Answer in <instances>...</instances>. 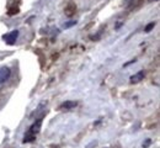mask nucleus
<instances>
[{"label": "nucleus", "mask_w": 160, "mask_h": 148, "mask_svg": "<svg viewBox=\"0 0 160 148\" xmlns=\"http://www.w3.org/2000/svg\"><path fill=\"white\" fill-rule=\"evenodd\" d=\"M144 72L143 70H140V72H138V73H136L134 75H132L131 77V83L132 84H136V83H139L142 79H144Z\"/></svg>", "instance_id": "obj_4"}, {"label": "nucleus", "mask_w": 160, "mask_h": 148, "mask_svg": "<svg viewBox=\"0 0 160 148\" xmlns=\"http://www.w3.org/2000/svg\"><path fill=\"white\" fill-rule=\"evenodd\" d=\"M74 23H75V21L69 22V23H67V25H65V27H69V26H72V25H74Z\"/></svg>", "instance_id": "obj_8"}, {"label": "nucleus", "mask_w": 160, "mask_h": 148, "mask_svg": "<svg viewBox=\"0 0 160 148\" xmlns=\"http://www.w3.org/2000/svg\"><path fill=\"white\" fill-rule=\"evenodd\" d=\"M77 101H65L64 104H62L60 105V109H63V110H70V109H74V107H77Z\"/></svg>", "instance_id": "obj_5"}, {"label": "nucleus", "mask_w": 160, "mask_h": 148, "mask_svg": "<svg viewBox=\"0 0 160 148\" xmlns=\"http://www.w3.org/2000/svg\"><path fill=\"white\" fill-rule=\"evenodd\" d=\"M41 125H42V119H40L37 122H35V124L31 126V128L27 131V133H26L25 137H23V143H28V142H33V141H35L36 135L40 132Z\"/></svg>", "instance_id": "obj_1"}, {"label": "nucleus", "mask_w": 160, "mask_h": 148, "mask_svg": "<svg viewBox=\"0 0 160 148\" xmlns=\"http://www.w3.org/2000/svg\"><path fill=\"white\" fill-rule=\"evenodd\" d=\"M149 145H150V140H148V141H147L145 143H143V147H144V148H145V147H148Z\"/></svg>", "instance_id": "obj_7"}, {"label": "nucleus", "mask_w": 160, "mask_h": 148, "mask_svg": "<svg viewBox=\"0 0 160 148\" xmlns=\"http://www.w3.org/2000/svg\"><path fill=\"white\" fill-rule=\"evenodd\" d=\"M18 37H19V31L15 30V31H12V32L5 35V36H4V40H5V42L8 43V44H14V43L16 42Z\"/></svg>", "instance_id": "obj_3"}, {"label": "nucleus", "mask_w": 160, "mask_h": 148, "mask_svg": "<svg viewBox=\"0 0 160 148\" xmlns=\"http://www.w3.org/2000/svg\"><path fill=\"white\" fill-rule=\"evenodd\" d=\"M10 75H11L10 68H8V67H1V68H0V85L4 84V83L10 78Z\"/></svg>", "instance_id": "obj_2"}, {"label": "nucleus", "mask_w": 160, "mask_h": 148, "mask_svg": "<svg viewBox=\"0 0 160 148\" xmlns=\"http://www.w3.org/2000/svg\"><path fill=\"white\" fill-rule=\"evenodd\" d=\"M154 26H155V23H154V22H152V23H149V25H148V26L145 27V31H147V32H149V31H150V30H152V28H153Z\"/></svg>", "instance_id": "obj_6"}]
</instances>
